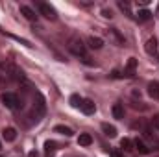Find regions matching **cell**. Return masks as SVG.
<instances>
[{"label": "cell", "mask_w": 159, "mask_h": 157, "mask_svg": "<svg viewBox=\"0 0 159 157\" xmlns=\"http://www.w3.org/2000/svg\"><path fill=\"white\" fill-rule=\"evenodd\" d=\"M0 150H2V142H0Z\"/></svg>", "instance_id": "obj_27"}, {"label": "cell", "mask_w": 159, "mask_h": 157, "mask_svg": "<svg viewBox=\"0 0 159 157\" xmlns=\"http://www.w3.org/2000/svg\"><path fill=\"white\" fill-rule=\"evenodd\" d=\"M109 35H111L113 39L117 41L119 44H124V39L120 37V34H119V32H117V30H115V28H111V30H109Z\"/></svg>", "instance_id": "obj_21"}, {"label": "cell", "mask_w": 159, "mask_h": 157, "mask_svg": "<svg viewBox=\"0 0 159 157\" xmlns=\"http://www.w3.org/2000/svg\"><path fill=\"white\" fill-rule=\"evenodd\" d=\"M120 146H122L126 152H131V150H133V142H131L129 139H122V141H120Z\"/></svg>", "instance_id": "obj_20"}, {"label": "cell", "mask_w": 159, "mask_h": 157, "mask_svg": "<svg viewBox=\"0 0 159 157\" xmlns=\"http://www.w3.org/2000/svg\"><path fill=\"white\" fill-rule=\"evenodd\" d=\"M80 109H81L85 115H93V113H94V109H96V105H94V102H93V100L85 98V100H81V105H80Z\"/></svg>", "instance_id": "obj_6"}, {"label": "cell", "mask_w": 159, "mask_h": 157, "mask_svg": "<svg viewBox=\"0 0 159 157\" xmlns=\"http://www.w3.org/2000/svg\"><path fill=\"white\" fill-rule=\"evenodd\" d=\"M137 17H139V20H148V19H150V17H152V13H150V11H148V9H141V11H139V15H137Z\"/></svg>", "instance_id": "obj_22"}, {"label": "cell", "mask_w": 159, "mask_h": 157, "mask_svg": "<svg viewBox=\"0 0 159 157\" xmlns=\"http://www.w3.org/2000/svg\"><path fill=\"white\" fill-rule=\"evenodd\" d=\"M152 126H154L156 129H159V115H156V117L152 118Z\"/></svg>", "instance_id": "obj_25"}, {"label": "cell", "mask_w": 159, "mask_h": 157, "mask_svg": "<svg viewBox=\"0 0 159 157\" xmlns=\"http://www.w3.org/2000/svg\"><path fill=\"white\" fill-rule=\"evenodd\" d=\"M91 142H93V137H91L89 133H81V135L78 137L80 146H91Z\"/></svg>", "instance_id": "obj_14"}, {"label": "cell", "mask_w": 159, "mask_h": 157, "mask_svg": "<svg viewBox=\"0 0 159 157\" xmlns=\"http://www.w3.org/2000/svg\"><path fill=\"white\" fill-rule=\"evenodd\" d=\"M44 111H46L44 98L41 92H35V96H34V117H35V120H39V117L44 115Z\"/></svg>", "instance_id": "obj_4"}, {"label": "cell", "mask_w": 159, "mask_h": 157, "mask_svg": "<svg viewBox=\"0 0 159 157\" xmlns=\"http://www.w3.org/2000/svg\"><path fill=\"white\" fill-rule=\"evenodd\" d=\"M113 117L119 118V120L124 118V105H122V104H115V105H113Z\"/></svg>", "instance_id": "obj_16"}, {"label": "cell", "mask_w": 159, "mask_h": 157, "mask_svg": "<svg viewBox=\"0 0 159 157\" xmlns=\"http://www.w3.org/2000/svg\"><path fill=\"white\" fill-rule=\"evenodd\" d=\"M119 7L122 9V11H126V13L129 15V6H128V4H124V2H119ZM129 17H131V15H129Z\"/></svg>", "instance_id": "obj_24"}, {"label": "cell", "mask_w": 159, "mask_h": 157, "mask_svg": "<svg viewBox=\"0 0 159 157\" xmlns=\"http://www.w3.org/2000/svg\"><path fill=\"white\" fill-rule=\"evenodd\" d=\"M54 150H56V142H54V141H46V142H44V154L50 157L54 154Z\"/></svg>", "instance_id": "obj_19"}, {"label": "cell", "mask_w": 159, "mask_h": 157, "mask_svg": "<svg viewBox=\"0 0 159 157\" xmlns=\"http://www.w3.org/2000/svg\"><path fill=\"white\" fill-rule=\"evenodd\" d=\"M67 48L74 54V56H78V57H81L85 63H89L87 59V48H85V44H83V41L80 39V37H70L69 39V44H67Z\"/></svg>", "instance_id": "obj_1"}, {"label": "cell", "mask_w": 159, "mask_h": 157, "mask_svg": "<svg viewBox=\"0 0 159 157\" xmlns=\"http://www.w3.org/2000/svg\"><path fill=\"white\" fill-rule=\"evenodd\" d=\"M146 52H148L150 56L157 54V39H156V37H150V39L146 41Z\"/></svg>", "instance_id": "obj_11"}, {"label": "cell", "mask_w": 159, "mask_h": 157, "mask_svg": "<svg viewBox=\"0 0 159 157\" xmlns=\"http://www.w3.org/2000/svg\"><path fill=\"white\" fill-rule=\"evenodd\" d=\"M87 46H89V48H93V50H100V48L104 46V41L100 39V37L91 35V37L87 39Z\"/></svg>", "instance_id": "obj_8"}, {"label": "cell", "mask_w": 159, "mask_h": 157, "mask_svg": "<svg viewBox=\"0 0 159 157\" xmlns=\"http://www.w3.org/2000/svg\"><path fill=\"white\" fill-rule=\"evenodd\" d=\"M133 146H135L141 154H148V152H150V148H148V146H146L141 139H135V141H133Z\"/></svg>", "instance_id": "obj_15"}, {"label": "cell", "mask_w": 159, "mask_h": 157, "mask_svg": "<svg viewBox=\"0 0 159 157\" xmlns=\"http://www.w3.org/2000/svg\"><path fill=\"white\" fill-rule=\"evenodd\" d=\"M20 13H22V15H24L28 20H32V22H34V20H37V15H35V11H34L32 7H28V6H20Z\"/></svg>", "instance_id": "obj_10"}, {"label": "cell", "mask_w": 159, "mask_h": 157, "mask_svg": "<svg viewBox=\"0 0 159 157\" xmlns=\"http://www.w3.org/2000/svg\"><path fill=\"white\" fill-rule=\"evenodd\" d=\"M148 94L154 100H159V81H150L148 83Z\"/></svg>", "instance_id": "obj_9"}, {"label": "cell", "mask_w": 159, "mask_h": 157, "mask_svg": "<svg viewBox=\"0 0 159 157\" xmlns=\"http://www.w3.org/2000/svg\"><path fill=\"white\" fill-rule=\"evenodd\" d=\"M102 131H104L107 137H115V135H117V128H115V126H109V124H102Z\"/></svg>", "instance_id": "obj_17"}, {"label": "cell", "mask_w": 159, "mask_h": 157, "mask_svg": "<svg viewBox=\"0 0 159 157\" xmlns=\"http://www.w3.org/2000/svg\"><path fill=\"white\" fill-rule=\"evenodd\" d=\"M0 100L4 102V105H6L7 109L17 111V109H20V107H22V102H20V100H19V96H17V94H13V92H2Z\"/></svg>", "instance_id": "obj_2"}, {"label": "cell", "mask_w": 159, "mask_h": 157, "mask_svg": "<svg viewBox=\"0 0 159 157\" xmlns=\"http://www.w3.org/2000/svg\"><path fill=\"white\" fill-rule=\"evenodd\" d=\"M70 104H72L74 107H80V105H81V98H80L78 94H72V96H70Z\"/></svg>", "instance_id": "obj_23"}, {"label": "cell", "mask_w": 159, "mask_h": 157, "mask_svg": "<svg viewBox=\"0 0 159 157\" xmlns=\"http://www.w3.org/2000/svg\"><path fill=\"white\" fill-rule=\"evenodd\" d=\"M2 135H4V139H6L7 142H13V141L17 139V129H15V128H6V129L2 131Z\"/></svg>", "instance_id": "obj_12"}, {"label": "cell", "mask_w": 159, "mask_h": 157, "mask_svg": "<svg viewBox=\"0 0 159 157\" xmlns=\"http://www.w3.org/2000/svg\"><path fill=\"white\" fill-rule=\"evenodd\" d=\"M4 67H6V72H7V76H9V79H15V81H26V78H24V72L15 65V63H4Z\"/></svg>", "instance_id": "obj_3"}, {"label": "cell", "mask_w": 159, "mask_h": 157, "mask_svg": "<svg viewBox=\"0 0 159 157\" xmlns=\"http://www.w3.org/2000/svg\"><path fill=\"white\" fill-rule=\"evenodd\" d=\"M111 157H122V154L119 150H111Z\"/></svg>", "instance_id": "obj_26"}, {"label": "cell", "mask_w": 159, "mask_h": 157, "mask_svg": "<svg viewBox=\"0 0 159 157\" xmlns=\"http://www.w3.org/2000/svg\"><path fill=\"white\" fill-rule=\"evenodd\" d=\"M37 7H39V11L46 17V19H50V20H56V19H57L56 9H54L50 4H46V2H37Z\"/></svg>", "instance_id": "obj_5"}, {"label": "cell", "mask_w": 159, "mask_h": 157, "mask_svg": "<svg viewBox=\"0 0 159 157\" xmlns=\"http://www.w3.org/2000/svg\"><path fill=\"white\" fill-rule=\"evenodd\" d=\"M54 131H57V133H61V135H65V137H70V135H72V129L67 128V126H56Z\"/></svg>", "instance_id": "obj_18"}, {"label": "cell", "mask_w": 159, "mask_h": 157, "mask_svg": "<svg viewBox=\"0 0 159 157\" xmlns=\"http://www.w3.org/2000/svg\"><path fill=\"white\" fill-rule=\"evenodd\" d=\"M7 83H9V76H7V72H6L4 63H0V89H4Z\"/></svg>", "instance_id": "obj_13"}, {"label": "cell", "mask_w": 159, "mask_h": 157, "mask_svg": "<svg viewBox=\"0 0 159 157\" xmlns=\"http://www.w3.org/2000/svg\"><path fill=\"white\" fill-rule=\"evenodd\" d=\"M135 70H137V59L135 57H129V61H128V65L124 69V74L128 78H131V76H135Z\"/></svg>", "instance_id": "obj_7"}]
</instances>
